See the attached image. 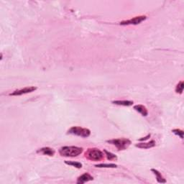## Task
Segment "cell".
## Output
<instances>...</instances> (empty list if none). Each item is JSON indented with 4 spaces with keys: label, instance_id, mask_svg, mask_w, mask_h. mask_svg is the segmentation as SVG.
I'll return each mask as SVG.
<instances>
[{
    "label": "cell",
    "instance_id": "1",
    "mask_svg": "<svg viewBox=\"0 0 184 184\" xmlns=\"http://www.w3.org/2000/svg\"><path fill=\"white\" fill-rule=\"evenodd\" d=\"M82 148L75 146H65L60 148L59 153L63 157H76L82 153Z\"/></svg>",
    "mask_w": 184,
    "mask_h": 184
},
{
    "label": "cell",
    "instance_id": "2",
    "mask_svg": "<svg viewBox=\"0 0 184 184\" xmlns=\"http://www.w3.org/2000/svg\"><path fill=\"white\" fill-rule=\"evenodd\" d=\"M85 157L92 161H100L104 159V155L103 152L97 148H89L85 153Z\"/></svg>",
    "mask_w": 184,
    "mask_h": 184
},
{
    "label": "cell",
    "instance_id": "3",
    "mask_svg": "<svg viewBox=\"0 0 184 184\" xmlns=\"http://www.w3.org/2000/svg\"><path fill=\"white\" fill-rule=\"evenodd\" d=\"M106 143L115 145L118 150H124L131 145V141L127 138H119V139H113L107 140Z\"/></svg>",
    "mask_w": 184,
    "mask_h": 184
},
{
    "label": "cell",
    "instance_id": "4",
    "mask_svg": "<svg viewBox=\"0 0 184 184\" xmlns=\"http://www.w3.org/2000/svg\"><path fill=\"white\" fill-rule=\"evenodd\" d=\"M67 134L79 136L82 137H88L91 135V131L87 128H83L81 127H72L68 130Z\"/></svg>",
    "mask_w": 184,
    "mask_h": 184
},
{
    "label": "cell",
    "instance_id": "5",
    "mask_svg": "<svg viewBox=\"0 0 184 184\" xmlns=\"http://www.w3.org/2000/svg\"><path fill=\"white\" fill-rule=\"evenodd\" d=\"M147 17L146 16H138L132 18V19L128 20H124V21L121 22L119 23L120 25H137L140 24L142 22L145 21L146 20Z\"/></svg>",
    "mask_w": 184,
    "mask_h": 184
},
{
    "label": "cell",
    "instance_id": "6",
    "mask_svg": "<svg viewBox=\"0 0 184 184\" xmlns=\"http://www.w3.org/2000/svg\"><path fill=\"white\" fill-rule=\"evenodd\" d=\"M37 89L36 87L35 86H27V87L24 88V89H19V90H16L12 92V93L10 94V96H20L23 94H28L31 93V92L35 91Z\"/></svg>",
    "mask_w": 184,
    "mask_h": 184
},
{
    "label": "cell",
    "instance_id": "7",
    "mask_svg": "<svg viewBox=\"0 0 184 184\" xmlns=\"http://www.w3.org/2000/svg\"><path fill=\"white\" fill-rule=\"evenodd\" d=\"M93 180H94L93 176H91L89 173H86L83 174L81 176H79V177L78 178V179H77L76 183H79V184H80V183L82 184V183H86V182L93 181Z\"/></svg>",
    "mask_w": 184,
    "mask_h": 184
},
{
    "label": "cell",
    "instance_id": "8",
    "mask_svg": "<svg viewBox=\"0 0 184 184\" xmlns=\"http://www.w3.org/2000/svg\"><path fill=\"white\" fill-rule=\"evenodd\" d=\"M135 146L141 149H150L155 146V142L154 140H151L148 142V143H141L137 144Z\"/></svg>",
    "mask_w": 184,
    "mask_h": 184
},
{
    "label": "cell",
    "instance_id": "9",
    "mask_svg": "<svg viewBox=\"0 0 184 184\" xmlns=\"http://www.w3.org/2000/svg\"><path fill=\"white\" fill-rule=\"evenodd\" d=\"M134 109L137 112H139L140 114H141L142 116L143 117H146L148 115V111L147 109V108L145 106L140 105V104H138V105L134 106Z\"/></svg>",
    "mask_w": 184,
    "mask_h": 184
},
{
    "label": "cell",
    "instance_id": "10",
    "mask_svg": "<svg viewBox=\"0 0 184 184\" xmlns=\"http://www.w3.org/2000/svg\"><path fill=\"white\" fill-rule=\"evenodd\" d=\"M38 153H41L43 155L48 156H53L55 155V150L51 148H43L37 151Z\"/></svg>",
    "mask_w": 184,
    "mask_h": 184
},
{
    "label": "cell",
    "instance_id": "11",
    "mask_svg": "<svg viewBox=\"0 0 184 184\" xmlns=\"http://www.w3.org/2000/svg\"><path fill=\"white\" fill-rule=\"evenodd\" d=\"M151 171L155 174V176L156 180H157V181L158 182V183H166L165 179L163 177V176H162L161 173L159 172V171L155 170V169H151Z\"/></svg>",
    "mask_w": 184,
    "mask_h": 184
},
{
    "label": "cell",
    "instance_id": "12",
    "mask_svg": "<svg viewBox=\"0 0 184 184\" xmlns=\"http://www.w3.org/2000/svg\"><path fill=\"white\" fill-rule=\"evenodd\" d=\"M112 103L117 105H120V106H132L134 104L133 102L132 101H128V100H117V101H113Z\"/></svg>",
    "mask_w": 184,
    "mask_h": 184
},
{
    "label": "cell",
    "instance_id": "13",
    "mask_svg": "<svg viewBox=\"0 0 184 184\" xmlns=\"http://www.w3.org/2000/svg\"><path fill=\"white\" fill-rule=\"evenodd\" d=\"M95 167L99 168H117V165L114 164V163H109V164H106V163H101V164H97L95 165Z\"/></svg>",
    "mask_w": 184,
    "mask_h": 184
},
{
    "label": "cell",
    "instance_id": "14",
    "mask_svg": "<svg viewBox=\"0 0 184 184\" xmlns=\"http://www.w3.org/2000/svg\"><path fill=\"white\" fill-rule=\"evenodd\" d=\"M104 152L106 155H105L106 156V158H107L108 160H109V161H117V155H115V154L112 153V152H108L107 150H104Z\"/></svg>",
    "mask_w": 184,
    "mask_h": 184
},
{
    "label": "cell",
    "instance_id": "15",
    "mask_svg": "<svg viewBox=\"0 0 184 184\" xmlns=\"http://www.w3.org/2000/svg\"><path fill=\"white\" fill-rule=\"evenodd\" d=\"M66 164L69 165H72V166L75 167L76 168H82V164L78 162H75V161H65Z\"/></svg>",
    "mask_w": 184,
    "mask_h": 184
},
{
    "label": "cell",
    "instance_id": "16",
    "mask_svg": "<svg viewBox=\"0 0 184 184\" xmlns=\"http://www.w3.org/2000/svg\"><path fill=\"white\" fill-rule=\"evenodd\" d=\"M183 86H184V84H183V81H180L179 83H178L176 88V93L181 94L183 93Z\"/></svg>",
    "mask_w": 184,
    "mask_h": 184
},
{
    "label": "cell",
    "instance_id": "17",
    "mask_svg": "<svg viewBox=\"0 0 184 184\" xmlns=\"http://www.w3.org/2000/svg\"><path fill=\"white\" fill-rule=\"evenodd\" d=\"M173 133H174L175 135H178V137H180L181 139H183V131L179 129H175V130H172Z\"/></svg>",
    "mask_w": 184,
    "mask_h": 184
},
{
    "label": "cell",
    "instance_id": "18",
    "mask_svg": "<svg viewBox=\"0 0 184 184\" xmlns=\"http://www.w3.org/2000/svg\"><path fill=\"white\" fill-rule=\"evenodd\" d=\"M150 136H151V135H150V134H149V135H147L146 137H143V138H140V139H139V140H140V141H142V142H143V141H145V140H148V139H149V138L150 137Z\"/></svg>",
    "mask_w": 184,
    "mask_h": 184
}]
</instances>
